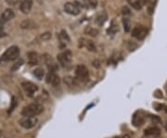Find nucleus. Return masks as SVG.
Returning <instances> with one entry per match:
<instances>
[{
  "label": "nucleus",
  "mask_w": 167,
  "mask_h": 138,
  "mask_svg": "<svg viewBox=\"0 0 167 138\" xmlns=\"http://www.w3.org/2000/svg\"><path fill=\"white\" fill-rule=\"evenodd\" d=\"M20 26L22 29H34V28H36V24L32 20H24Z\"/></svg>",
  "instance_id": "nucleus-18"
},
{
  "label": "nucleus",
  "mask_w": 167,
  "mask_h": 138,
  "mask_svg": "<svg viewBox=\"0 0 167 138\" xmlns=\"http://www.w3.org/2000/svg\"><path fill=\"white\" fill-rule=\"evenodd\" d=\"M115 138H129V135H127V134H125V135L118 136V137H115Z\"/></svg>",
  "instance_id": "nucleus-37"
},
{
  "label": "nucleus",
  "mask_w": 167,
  "mask_h": 138,
  "mask_svg": "<svg viewBox=\"0 0 167 138\" xmlns=\"http://www.w3.org/2000/svg\"><path fill=\"white\" fill-rule=\"evenodd\" d=\"M164 129H165V131H166V132H167V122L164 123Z\"/></svg>",
  "instance_id": "nucleus-38"
},
{
  "label": "nucleus",
  "mask_w": 167,
  "mask_h": 138,
  "mask_svg": "<svg viewBox=\"0 0 167 138\" xmlns=\"http://www.w3.org/2000/svg\"><path fill=\"white\" fill-rule=\"evenodd\" d=\"M27 58H28V63L30 65H37L39 63V58L36 52H28L27 53Z\"/></svg>",
  "instance_id": "nucleus-12"
},
{
  "label": "nucleus",
  "mask_w": 167,
  "mask_h": 138,
  "mask_svg": "<svg viewBox=\"0 0 167 138\" xmlns=\"http://www.w3.org/2000/svg\"><path fill=\"white\" fill-rule=\"evenodd\" d=\"M33 7V0H20V9L24 14H28Z\"/></svg>",
  "instance_id": "nucleus-10"
},
{
  "label": "nucleus",
  "mask_w": 167,
  "mask_h": 138,
  "mask_svg": "<svg viewBox=\"0 0 167 138\" xmlns=\"http://www.w3.org/2000/svg\"><path fill=\"white\" fill-rule=\"evenodd\" d=\"M132 123L135 127H140L144 123V117L139 112H136L133 116Z\"/></svg>",
  "instance_id": "nucleus-13"
},
{
  "label": "nucleus",
  "mask_w": 167,
  "mask_h": 138,
  "mask_svg": "<svg viewBox=\"0 0 167 138\" xmlns=\"http://www.w3.org/2000/svg\"><path fill=\"white\" fill-rule=\"evenodd\" d=\"M166 93H167V83H166Z\"/></svg>",
  "instance_id": "nucleus-39"
},
{
  "label": "nucleus",
  "mask_w": 167,
  "mask_h": 138,
  "mask_svg": "<svg viewBox=\"0 0 167 138\" xmlns=\"http://www.w3.org/2000/svg\"><path fill=\"white\" fill-rule=\"evenodd\" d=\"M38 119L36 117H23L19 121V124L24 129H32L36 126Z\"/></svg>",
  "instance_id": "nucleus-4"
},
{
  "label": "nucleus",
  "mask_w": 167,
  "mask_h": 138,
  "mask_svg": "<svg viewBox=\"0 0 167 138\" xmlns=\"http://www.w3.org/2000/svg\"><path fill=\"white\" fill-rule=\"evenodd\" d=\"M64 10L65 12H67L70 15L73 16H77L80 13V8L79 5H75V2H68L64 5Z\"/></svg>",
  "instance_id": "nucleus-7"
},
{
  "label": "nucleus",
  "mask_w": 167,
  "mask_h": 138,
  "mask_svg": "<svg viewBox=\"0 0 167 138\" xmlns=\"http://www.w3.org/2000/svg\"><path fill=\"white\" fill-rule=\"evenodd\" d=\"M144 133H145L146 136L155 138V137L160 136V134H161V131H160V129L158 128V127L152 126V127H149V128L145 129Z\"/></svg>",
  "instance_id": "nucleus-11"
},
{
  "label": "nucleus",
  "mask_w": 167,
  "mask_h": 138,
  "mask_svg": "<svg viewBox=\"0 0 167 138\" xmlns=\"http://www.w3.org/2000/svg\"><path fill=\"white\" fill-rule=\"evenodd\" d=\"M149 31L144 26H137L132 30V36L137 40H143L148 35Z\"/></svg>",
  "instance_id": "nucleus-5"
},
{
  "label": "nucleus",
  "mask_w": 167,
  "mask_h": 138,
  "mask_svg": "<svg viewBox=\"0 0 167 138\" xmlns=\"http://www.w3.org/2000/svg\"><path fill=\"white\" fill-rule=\"evenodd\" d=\"M20 55V49L17 45H12V47H9L7 50L3 53V55L0 58V64L4 65L7 64L8 62L13 61L18 58Z\"/></svg>",
  "instance_id": "nucleus-1"
},
{
  "label": "nucleus",
  "mask_w": 167,
  "mask_h": 138,
  "mask_svg": "<svg viewBox=\"0 0 167 138\" xmlns=\"http://www.w3.org/2000/svg\"><path fill=\"white\" fill-rule=\"evenodd\" d=\"M51 38V34L50 33H45V34H43L41 35V39L42 40H44V41H48V40H49V39Z\"/></svg>",
  "instance_id": "nucleus-30"
},
{
  "label": "nucleus",
  "mask_w": 167,
  "mask_h": 138,
  "mask_svg": "<svg viewBox=\"0 0 167 138\" xmlns=\"http://www.w3.org/2000/svg\"><path fill=\"white\" fill-rule=\"evenodd\" d=\"M118 31H119L118 23H117L115 20H112L111 23V26H110V28L107 30V33L109 34H115Z\"/></svg>",
  "instance_id": "nucleus-22"
},
{
  "label": "nucleus",
  "mask_w": 167,
  "mask_h": 138,
  "mask_svg": "<svg viewBox=\"0 0 167 138\" xmlns=\"http://www.w3.org/2000/svg\"><path fill=\"white\" fill-rule=\"evenodd\" d=\"M59 40L60 42V45H63V47H66V45L71 41L69 34H67V32L65 30H62L59 34Z\"/></svg>",
  "instance_id": "nucleus-14"
},
{
  "label": "nucleus",
  "mask_w": 167,
  "mask_h": 138,
  "mask_svg": "<svg viewBox=\"0 0 167 138\" xmlns=\"http://www.w3.org/2000/svg\"><path fill=\"white\" fill-rule=\"evenodd\" d=\"M22 63H23V60H22V59H20V60H19V61H18V62L16 63L15 65H14V67H12V68H11V70H12V72H15L16 70H18L20 66L22 65Z\"/></svg>",
  "instance_id": "nucleus-29"
},
{
  "label": "nucleus",
  "mask_w": 167,
  "mask_h": 138,
  "mask_svg": "<svg viewBox=\"0 0 167 138\" xmlns=\"http://www.w3.org/2000/svg\"><path fill=\"white\" fill-rule=\"evenodd\" d=\"M130 9L127 8V7H123V8L122 9V13H123V17H127V16H129L130 15Z\"/></svg>",
  "instance_id": "nucleus-28"
},
{
  "label": "nucleus",
  "mask_w": 167,
  "mask_h": 138,
  "mask_svg": "<svg viewBox=\"0 0 167 138\" xmlns=\"http://www.w3.org/2000/svg\"><path fill=\"white\" fill-rule=\"evenodd\" d=\"M63 82H64V83H66L67 85H69V86H73L75 84V81H74V79L73 77H71V76H66L63 78Z\"/></svg>",
  "instance_id": "nucleus-25"
},
{
  "label": "nucleus",
  "mask_w": 167,
  "mask_h": 138,
  "mask_svg": "<svg viewBox=\"0 0 167 138\" xmlns=\"http://www.w3.org/2000/svg\"><path fill=\"white\" fill-rule=\"evenodd\" d=\"M83 45H84L87 50L90 52L97 51V47H96V45L93 43V41H91V40H86V42H84V44L82 45L81 47H83Z\"/></svg>",
  "instance_id": "nucleus-20"
},
{
  "label": "nucleus",
  "mask_w": 167,
  "mask_h": 138,
  "mask_svg": "<svg viewBox=\"0 0 167 138\" xmlns=\"http://www.w3.org/2000/svg\"><path fill=\"white\" fill-rule=\"evenodd\" d=\"M18 105V101H17V98L15 97H12V100H11V104H10V107H9V113H10L11 111H13L15 108L17 107Z\"/></svg>",
  "instance_id": "nucleus-27"
},
{
  "label": "nucleus",
  "mask_w": 167,
  "mask_h": 138,
  "mask_svg": "<svg viewBox=\"0 0 167 138\" xmlns=\"http://www.w3.org/2000/svg\"><path fill=\"white\" fill-rule=\"evenodd\" d=\"M88 70L84 65H78L75 69V74L78 79L80 80H86L88 77Z\"/></svg>",
  "instance_id": "nucleus-8"
},
{
  "label": "nucleus",
  "mask_w": 167,
  "mask_h": 138,
  "mask_svg": "<svg viewBox=\"0 0 167 138\" xmlns=\"http://www.w3.org/2000/svg\"><path fill=\"white\" fill-rule=\"evenodd\" d=\"M82 7L87 9H94L98 7V0H83Z\"/></svg>",
  "instance_id": "nucleus-17"
},
{
  "label": "nucleus",
  "mask_w": 167,
  "mask_h": 138,
  "mask_svg": "<svg viewBox=\"0 0 167 138\" xmlns=\"http://www.w3.org/2000/svg\"><path fill=\"white\" fill-rule=\"evenodd\" d=\"M34 75L37 78L38 80H42L45 76V70L43 68H37L34 70Z\"/></svg>",
  "instance_id": "nucleus-24"
},
{
  "label": "nucleus",
  "mask_w": 167,
  "mask_h": 138,
  "mask_svg": "<svg viewBox=\"0 0 167 138\" xmlns=\"http://www.w3.org/2000/svg\"><path fill=\"white\" fill-rule=\"evenodd\" d=\"M44 111V107L38 103H33L24 107L22 110L23 117H35Z\"/></svg>",
  "instance_id": "nucleus-2"
},
{
  "label": "nucleus",
  "mask_w": 167,
  "mask_h": 138,
  "mask_svg": "<svg viewBox=\"0 0 167 138\" xmlns=\"http://www.w3.org/2000/svg\"><path fill=\"white\" fill-rule=\"evenodd\" d=\"M154 97L156 98H162L163 97V95H162V91H160V90H156L154 92Z\"/></svg>",
  "instance_id": "nucleus-34"
},
{
  "label": "nucleus",
  "mask_w": 167,
  "mask_h": 138,
  "mask_svg": "<svg viewBox=\"0 0 167 138\" xmlns=\"http://www.w3.org/2000/svg\"><path fill=\"white\" fill-rule=\"evenodd\" d=\"M18 1H19V0H6V2L8 3L9 5H10V6L16 5L17 3H18Z\"/></svg>",
  "instance_id": "nucleus-36"
},
{
  "label": "nucleus",
  "mask_w": 167,
  "mask_h": 138,
  "mask_svg": "<svg viewBox=\"0 0 167 138\" xmlns=\"http://www.w3.org/2000/svg\"><path fill=\"white\" fill-rule=\"evenodd\" d=\"M123 25L124 32H125V33H129L131 31V23H130L129 18H127V17L123 18Z\"/></svg>",
  "instance_id": "nucleus-23"
},
{
  "label": "nucleus",
  "mask_w": 167,
  "mask_h": 138,
  "mask_svg": "<svg viewBox=\"0 0 167 138\" xmlns=\"http://www.w3.org/2000/svg\"><path fill=\"white\" fill-rule=\"evenodd\" d=\"M150 119H151V122L154 123H161V122H162L161 119H160V117H158V116H151Z\"/></svg>",
  "instance_id": "nucleus-33"
},
{
  "label": "nucleus",
  "mask_w": 167,
  "mask_h": 138,
  "mask_svg": "<svg viewBox=\"0 0 167 138\" xmlns=\"http://www.w3.org/2000/svg\"><path fill=\"white\" fill-rule=\"evenodd\" d=\"M142 3H143V5H150V4H152V3H155L156 0H141Z\"/></svg>",
  "instance_id": "nucleus-35"
},
{
  "label": "nucleus",
  "mask_w": 167,
  "mask_h": 138,
  "mask_svg": "<svg viewBox=\"0 0 167 138\" xmlns=\"http://www.w3.org/2000/svg\"><path fill=\"white\" fill-rule=\"evenodd\" d=\"M57 58H58L59 64H61L63 67H67L71 64V62L73 60V53L69 49H66V50L59 53Z\"/></svg>",
  "instance_id": "nucleus-3"
},
{
  "label": "nucleus",
  "mask_w": 167,
  "mask_h": 138,
  "mask_svg": "<svg viewBox=\"0 0 167 138\" xmlns=\"http://www.w3.org/2000/svg\"><path fill=\"white\" fill-rule=\"evenodd\" d=\"M128 4L136 10H140L143 8V3L141 0H127Z\"/></svg>",
  "instance_id": "nucleus-19"
},
{
  "label": "nucleus",
  "mask_w": 167,
  "mask_h": 138,
  "mask_svg": "<svg viewBox=\"0 0 167 138\" xmlns=\"http://www.w3.org/2000/svg\"><path fill=\"white\" fill-rule=\"evenodd\" d=\"M46 82L49 84H52L53 86H58L60 83V78L59 75H57L56 72H49L46 77Z\"/></svg>",
  "instance_id": "nucleus-9"
},
{
  "label": "nucleus",
  "mask_w": 167,
  "mask_h": 138,
  "mask_svg": "<svg viewBox=\"0 0 167 138\" xmlns=\"http://www.w3.org/2000/svg\"><path fill=\"white\" fill-rule=\"evenodd\" d=\"M15 17V13L11 9H7L4 12H3V15H2V22H9V20H12L13 18Z\"/></svg>",
  "instance_id": "nucleus-16"
},
{
  "label": "nucleus",
  "mask_w": 167,
  "mask_h": 138,
  "mask_svg": "<svg viewBox=\"0 0 167 138\" xmlns=\"http://www.w3.org/2000/svg\"><path fill=\"white\" fill-rule=\"evenodd\" d=\"M84 34L87 35H90V36H97V35L99 34V31L97 28H93L91 26H87L84 29Z\"/></svg>",
  "instance_id": "nucleus-21"
},
{
  "label": "nucleus",
  "mask_w": 167,
  "mask_h": 138,
  "mask_svg": "<svg viewBox=\"0 0 167 138\" xmlns=\"http://www.w3.org/2000/svg\"><path fill=\"white\" fill-rule=\"evenodd\" d=\"M137 48V45L132 43V42H129V43H128V49H129V51H134V50H136Z\"/></svg>",
  "instance_id": "nucleus-31"
},
{
  "label": "nucleus",
  "mask_w": 167,
  "mask_h": 138,
  "mask_svg": "<svg viewBox=\"0 0 167 138\" xmlns=\"http://www.w3.org/2000/svg\"><path fill=\"white\" fill-rule=\"evenodd\" d=\"M153 107H154V108H155L157 111H162V110L167 111V107H166V106H165L164 104L154 103V104H153Z\"/></svg>",
  "instance_id": "nucleus-26"
},
{
  "label": "nucleus",
  "mask_w": 167,
  "mask_h": 138,
  "mask_svg": "<svg viewBox=\"0 0 167 138\" xmlns=\"http://www.w3.org/2000/svg\"><path fill=\"white\" fill-rule=\"evenodd\" d=\"M22 87L26 93L28 97H33L38 90V86L31 82H23L22 83Z\"/></svg>",
  "instance_id": "nucleus-6"
},
{
  "label": "nucleus",
  "mask_w": 167,
  "mask_h": 138,
  "mask_svg": "<svg viewBox=\"0 0 167 138\" xmlns=\"http://www.w3.org/2000/svg\"><path fill=\"white\" fill-rule=\"evenodd\" d=\"M92 66L94 67V68L96 69H99L100 68V61L98 60V59H95V60L92 61Z\"/></svg>",
  "instance_id": "nucleus-32"
},
{
  "label": "nucleus",
  "mask_w": 167,
  "mask_h": 138,
  "mask_svg": "<svg viewBox=\"0 0 167 138\" xmlns=\"http://www.w3.org/2000/svg\"><path fill=\"white\" fill-rule=\"evenodd\" d=\"M108 20L107 13H106L105 11H100L97 15V17H96V23H97L98 25L101 26L106 22V20Z\"/></svg>",
  "instance_id": "nucleus-15"
}]
</instances>
